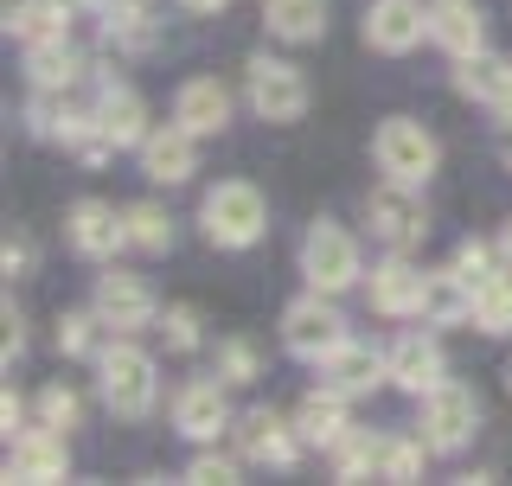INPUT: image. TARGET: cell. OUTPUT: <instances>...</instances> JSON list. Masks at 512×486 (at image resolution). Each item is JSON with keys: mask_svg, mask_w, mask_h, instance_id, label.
<instances>
[{"mask_svg": "<svg viewBox=\"0 0 512 486\" xmlns=\"http://www.w3.org/2000/svg\"><path fill=\"white\" fill-rule=\"evenodd\" d=\"M263 192L244 180H224L218 192H205V237L224 243V250H244V243L263 237Z\"/></svg>", "mask_w": 512, "mask_h": 486, "instance_id": "cell-1", "label": "cell"}, {"mask_svg": "<svg viewBox=\"0 0 512 486\" xmlns=\"http://www.w3.org/2000/svg\"><path fill=\"white\" fill-rule=\"evenodd\" d=\"M372 154H378V173H391V180H404V186H423L429 173H436V135H429L423 122H410V116L384 122Z\"/></svg>", "mask_w": 512, "mask_h": 486, "instance_id": "cell-2", "label": "cell"}, {"mask_svg": "<svg viewBox=\"0 0 512 486\" xmlns=\"http://www.w3.org/2000/svg\"><path fill=\"white\" fill-rule=\"evenodd\" d=\"M301 269L320 295H340V288L359 282V243H352L340 224H314L308 243H301Z\"/></svg>", "mask_w": 512, "mask_h": 486, "instance_id": "cell-3", "label": "cell"}, {"mask_svg": "<svg viewBox=\"0 0 512 486\" xmlns=\"http://www.w3.org/2000/svg\"><path fill=\"white\" fill-rule=\"evenodd\" d=\"M103 397L116 416H148L154 410V359L135 346H109L103 352Z\"/></svg>", "mask_w": 512, "mask_h": 486, "instance_id": "cell-4", "label": "cell"}, {"mask_svg": "<svg viewBox=\"0 0 512 486\" xmlns=\"http://www.w3.org/2000/svg\"><path fill=\"white\" fill-rule=\"evenodd\" d=\"M474 423H480V403H474V391H461V384H436V391H423V448H461L474 435Z\"/></svg>", "mask_w": 512, "mask_h": 486, "instance_id": "cell-5", "label": "cell"}, {"mask_svg": "<svg viewBox=\"0 0 512 486\" xmlns=\"http://www.w3.org/2000/svg\"><path fill=\"white\" fill-rule=\"evenodd\" d=\"M282 339H288V352H295V359H327L333 346H346V320L333 314L327 301H320V288L308 301H295L282 314Z\"/></svg>", "mask_w": 512, "mask_h": 486, "instance_id": "cell-6", "label": "cell"}, {"mask_svg": "<svg viewBox=\"0 0 512 486\" xmlns=\"http://www.w3.org/2000/svg\"><path fill=\"white\" fill-rule=\"evenodd\" d=\"M250 103L263 109L269 122H295L308 109V77L282 58H250Z\"/></svg>", "mask_w": 512, "mask_h": 486, "instance_id": "cell-7", "label": "cell"}, {"mask_svg": "<svg viewBox=\"0 0 512 486\" xmlns=\"http://www.w3.org/2000/svg\"><path fill=\"white\" fill-rule=\"evenodd\" d=\"M423 32H429L423 0H378L372 20H365V45H378V52H410Z\"/></svg>", "mask_w": 512, "mask_h": 486, "instance_id": "cell-8", "label": "cell"}, {"mask_svg": "<svg viewBox=\"0 0 512 486\" xmlns=\"http://www.w3.org/2000/svg\"><path fill=\"white\" fill-rule=\"evenodd\" d=\"M320 378H327V391H340V397H359V391H372L378 378H391V359H378L372 346H333L327 359H320Z\"/></svg>", "mask_w": 512, "mask_h": 486, "instance_id": "cell-9", "label": "cell"}, {"mask_svg": "<svg viewBox=\"0 0 512 486\" xmlns=\"http://www.w3.org/2000/svg\"><path fill=\"white\" fill-rule=\"evenodd\" d=\"M365 218H372V231L384 243H397V250H404L410 237H423V205L410 199L404 180H391L384 192H372V199H365Z\"/></svg>", "mask_w": 512, "mask_h": 486, "instance_id": "cell-10", "label": "cell"}, {"mask_svg": "<svg viewBox=\"0 0 512 486\" xmlns=\"http://www.w3.org/2000/svg\"><path fill=\"white\" fill-rule=\"evenodd\" d=\"M173 423H180L186 442H212V435L231 423V410H224V391L212 378H199V384H186L180 403H173Z\"/></svg>", "mask_w": 512, "mask_h": 486, "instance_id": "cell-11", "label": "cell"}, {"mask_svg": "<svg viewBox=\"0 0 512 486\" xmlns=\"http://www.w3.org/2000/svg\"><path fill=\"white\" fill-rule=\"evenodd\" d=\"M455 90H461V96H480V103H493V109L512 122V64H506V58L468 52V58H461V71H455Z\"/></svg>", "mask_w": 512, "mask_h": 486, "instance_id": "cell-12", "label": "cell"}, {"mask_svg": "<svg viewBox=\"0 0 512 486\" xmlns=\"http://www.w3.org/2000/svg\"><path fill=\"white\" fill-rule=\"evenodd\" d=\"M128 243V218H116L109 205H96V199H84L71 212V250L77 256H116Z\"/></svg>", "mask_w": 512, "mask_h": 486, "instance_id": "cell-13", "label": "cell"}, {"mask_svg": "<svg viewBox=\"0 0 512 486\" xmlns=\"http://www.w3.org/2000/svg\"><path fill=\"white\" fill-rule=\"evenodd\" d=\"M96 314L109 320V327H141V320L154 314V295H148V282L141 275H103L96 282Z\"/></svg>", "mask_w": 512, "mask_h": 486, "instance_id": "cell-14", "label": "cell"}, {"mask_svg": "<svg viewBox=\"0 0 512 486\" xmlns=\"http://www.w3.org/2000/svg\"><path fill=\"white\" fill-rule=\"evenodd\" d=\"M474 295H480V288L461 269H442V275H429V282H423V307H416V314L436 320V327H455V320L474 314Z\"/></svg>", "mask_w": 512, "mask_h": 486, "instance_id": "cell-15", "label": "cell"}, {"mask_svg": "<svg viewBox=\"0 0 512 486\" xmlns=\"http://www.w3.org/2000/svg\"><path fill=\"white\" fill-rule=\"evenodd\" d=\"M224 116H231V96H224L218 77H192L180 90V103H173V122H186L192 135H218Z\"/></svg>", "mask_w": 512, "mask_h": 486, "instance_id": "cell-16", "label": "cell"}, {"mask_svg": "<svg viewBox=\"0 0 512 486\" xmlns=\"http://www.w3.org/2000/svg\"><path fill=\"white\" fill-rule=\"evenodd\" d=\"M141 167H148V180H186L192 173V128L173 122V128H154L148 141H141Z\"/></svg>", "mask_w": 512, "mask_h": 486, "instance_id": "cell-17", "label": "cell"}, {"mask_svg": "<svg viewBox=\"0 0 512 486\" xmlns=\"http://www.w3.org/2000/svg\"><path fill=\"white\" fill-rule=\"evenodd\" d=\"M423 269H410L404 256H391L384 269H372V307L378 314H416L423 307Z\"/></svg>", "mask_w": 512, "mask_h": 486, "instance_id": "cell-18", "label": "cell"}, {"mask_svg": "<svg viewBox=\"0 0 512 486\" xmlns=\"http://www.w3.org/2000/svg\"><path fill=\"white\" fill-rule=\"evenodd\" d=\"M391 378L404 384V391H436L442 384V352H436V339H423V333H410V339H397L391 346Z\"/></svg>", "mask_w": 512, "mask_h": 486, "instance_id": "cell-19", "label": "cell"}, {"mask_svg": "<svg viewBox=\"0 0 512 486\" xmlns=\"http://www.w3.org/2000/svg\"><path fill=\"white\" fill-rule=\"evenodd\" d=\"M7 480H64V442L52 429L20 435V448H13V461H7Z\"/></svg>", "mask_w": 512, "mask_h": 486, "instance_id": "cell-20", "label": "cell"}, {"mask_svg": "<svg viewBox=\"0 0 512 486\" xmlns=\"http://www.w3.org/2000/svg\"><path fill=\"white\" fill-rule=\"evenodd\" d=\"M96 128H103L116 148H128V141H148V128H141V96L128 84H109L103 103H96Z\"/></svg>", "mask_w": 512, "mask_h": 486, "instance_id": "cell-21", "label": "cell"}, {"mask_svg": "<svg viewBox=\"0 0 512 486\" xmlns=\"http://www.w3.org/2000/svg\"><path fill=\"white\" fill-rule=\"evenodd\" d=\"M429 39H442L455 58L480 52V13L468 7V0H442V7L429 13Z\"/></svg>", "mask_w": 512, "mask_h": 486, "instance_id": "cell-22", "label": "cell"}, {"mask_svg": "<svg viewBox=\"0 0 512 486\" xmlns=\"http://www.w3.org/2000/svg\"><path fill=\"white\" fill-rule=\"evenodd\" d=\"M269 13V32L276 39H320V26H327V0H263Z\"/></svg>", "mask_w": 512, "mask_h": 486, "instance_id": "cell-23", "label": "cell"}, {"mask_svg": "<svg viewBox=\"0 0 512 486\" xmlns=\"http://www.w3.org/2000/svg\"><path fill=\"white\" fill-rule=\"evenodd\" d=\"M244 448L256 461H276V467H288L295 461V435H288V423L276 410H250L244 416Z\"/></svg>", "mask_w": 512, "mask_h": 486, "instance_id": "cell-24", "label": "cell"}, {"mask_svg": "<svg viewBox=\"0 0 512 486\" xmlns=\"http://www.w3.org/2000/svg\"><path fill=\"white\" fill-rule=\"evenodd\" d=\"M295 435L301 442H314V448H333L346 435V410H340V391H320L301 403V416H295Z\"/></svg>", "mask_w": 512, "mask_h": 486, "instance_id": "cell-25", "label": "cell"}, {"mask_svg": "<svg viewBox=\"0 0 512 486\" xmlns=\"http://www.w3.org/2000/svg\"><path fill=\"white\" fill-rule=\"evenodd\" d=\"M474 320L487 333H512V269L506 275H493V282H480V295H474Z\"/></svg>", "mask_w": 512, "mask_h": 486, "instance_id": "cell-26", "label": "cell"}, {"mask_svg": "<svg viewBox=\"0 0 512 486\" xmlns=\"http://www.w3.org/2000/svg\"><path fill=\"white\" fill-rule=\"evenodd\" d=\"M26 64H32V77H39L45 90H58V84H71V77H77V52L64 39H39Z\"/></svg>", "mask_w": 512, "mask_h": 486, "instance_id": "cell-27", "label": "cell"}, {"mask_svg": "<svg viewBox=\"0 0 512 486\" xmlns=\"http://www.w3.org/2000/svg\"><path fill=\"white\" fill-rule=\"evenodd\" d=\"M103 327H109V320L103 314H71V320H64V327H58V346L64 352H71V359H103Z\"/></svg>", "mask_w": 512, "mask_h": 486, "instance_id": "cell-28", "label": "cell"}, {"mask_svg": "<svg viewBox=\"0 0 512 486\" xmlns=\"http://www.w3.org/2000/svg\"><path fill=\"white\" fill-rule=\"evenodd\" d=\"M128 243H141V250H167L173 243V224L154 212V205H135L128 212Z\"/></svg>", "mask_w": 512, "mask_h": 486, "instance_id": "cell-29", "label": "cell"}, {"mask_svg": "<svg viewBox=\"0 0 512 486\" xmlns=\"http://www.w3.org/2000/svg\"><path fill=\"white\" fill-rule=\"evenodd\" d=\"M13 32H26L32 45H39V39H64V26H58V7H26L20 20H13Z\"/></svg>", "mask_w": 512, "mask_h": 486, "instance_id": "cell-30", "label": "cell"}, {"mask_svg": "<svg viewBox=\"0 0 512 486\" xmlns=\"http://www.w3.org/2000/svg\"><path fill=\"white\" fill-rule=\"evenodd\" d=\"M39 416H45V429H71L77 423V397L64 391V384H52V391L39 397Z\"/></svg>", "mask_w": 512, "mask_h": 486, "instance_id": "cell-31", "label": "cell"}, {"mask_svg": "<svg viewBox=\"0 0 512 486\" xmlns=\"http://www.w3.org/2000/svg\"><path fill=\"white\" fill-rule=\"evenodd\" d=\"M416 467H423V448L384 442V480H416Z\"/></svg>", "mask_w": 512, "mask_h": 486, "instance_id": "cell-32", "label": "cell"}, {"mask_svg": "<svg viewBox=\"0 0 512 486\" xmlns=\"http://www.w3.org/2000/svg\"><path fill=\"white\" fill-rule=\"evenodd\" d=\"M455 269L461 275H468V282L480 288V282H493V250H487V243H468V250H461L455 256Z\"/></svg>", "mask_w": 512, "mask_h": 486, "instance_id": "cell-33", "label": "cell"}, {"mask_svg": "<svg viewBox=\"0 0 512 486\" xmlns=\"http://www.w3.org/2000/svg\"><path fill=\"white\" fill-rule=\"evenodd\" d=\"M167 346H199V314H192V307H173L167 314Z\"/></svg>", "mask_w": 512, "mask_h": 486, "instance_id": "cell-34", "label": "cell"}, {"mask_svg": "<svg viewBox=\"0 0 512 486\" xmlns=\"http://www.w3.org/2000/svg\"><path fill=\"white\" fill-rule=\"evenodd\" d=\"M192 480L224 486V480H237V461H224V455H199V461H192Z\"/></svg>", "mask_w": 512, "mask_h": 486, "instance_id": "cell-35", "label": "cell"}, {"mask_svg": "<svg viewBox=\"0 0 512 486\" xmlns=\"http://www.w3.org/2000/svg\"><path fill=\"white\" fill-rule=\"evenodd\" d=\"M224 371H231V384H250L256 378V352L237 339V346H224Z\"/></svg>", "mask_w": 512, "mask_h": 486, "instance_id": "cell-36", "label": "cell"}, {"mask_svg": "<svg viewBox=\"0 0 512 486\" xmlns=\"http://www.w3.org/2000/svg\"><path fill=\"white\" fill-rule=\"evenodd\" d=\"M180 7H186V13H218L224 0H180Z\"/></svg>", "mask_w": 512, "mask_h": 486, "instance_id": "cell-37", "label": "cell"}, {"mask_svg": "<svg viewBox=\"0 0 512 486\" xmlns=\"http://www.w3.org/2000/svg\"><path fill=\"white\" fill-rule=\"evenodd\" d=\"M500 160H506V167H512V122L500 128Z\"/></svg>", "mask_w": 512, "mask_h": 486, "instance_id": "cell-38", "label": "cell"}, {"mask_svg": "<svg viewBox=\"0 0 512 486\" xmlns=\"http://www.w3.org/2000/svg\"><path fill=\"white\" fill-rule=\"evenodd\" d=\"M500 250H506V263H512V218H506V237H500Z\"/></svg>", "mask_w": 512, "mask_h": 486, "instance_id": "cell-39", "label": "cell"}, {"mask_svg": "<svg viewBox=\"0 0 512 486\" xmlns=\"http://www.w3.org/2000/svg\"><path fill=\"white\" fill-rule=\"evenodd\" d=\"M506 378H512V371H506Z\"/></svg>", "mask_w": 512, "mask_h": 486, "instance_id": "cell-40", "label": "cell"}]
</instances>
